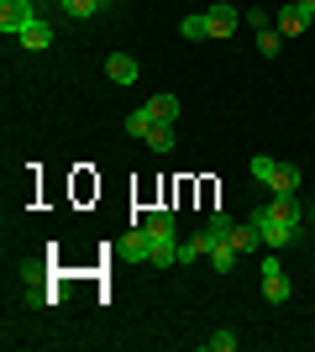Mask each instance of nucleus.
<instances>
[{"label": "nucleus", "mask_w": 315, "mask_h": 352, "mask_svg": "<svg viewBox=\"0 0 315 352\" xmlns=\"http://www.w3.org/2000/svg\"><path fill=\"white\" fill-rule=\"evenodd\" d=\"M242 21L253 32H263V27H273V11H263V6H253V11H242Z\"/></svg>", "instance_id": "393cba45"}, {"label": "nucleus", "mask_w": 315, "mask_h": 352, "mask_svg": "<svg viewBox=\"0 0 315 352\" xmlns=\"http://www.w3.org/2000/svg\"><path fill=\"white\" fill-rule=\"evenodd\" d=\"M247 168H253V179H257V184H268V179H273V168H279V158H268V153H257V158L247 163Z\"/></svg>", "instance_id": "b1692460"}, {"label": "nucleus", "mask_w": 315, "mask_h": 352, "mask_svg": "<svg viewBox=\"0 0 315 352\" xmlns=\"http://www.w3.org/2000/svg\"><path fill=\"white\" fill-rule=\"evenodd\" d=\"M300 11H305V16H315V0H300Z\"/></svg>", "instance_id": "a878e982"}, {"label": "nucleus", "mask_w": 315, "mask_h": 352, "mask_svg": "<svg viewBox=\"0 0 315 352\" xmlns=\"http://www.w3.org/2000/svg\"><path fill=\"white\" fill-rule=\"evenodd\" d=\"M263 300H268V305H284V300H289V279H284V268H279V274H263Z\"/></svg>", "instance_id": "2eb2a0df"}, {"label": "nucleus", "mask_w": 315, "mask_h": 352, "mask_svg": "<svg viewBox=\"0 0 315 352\" xmlns=\"http://www.w3.org/2000/svg\"><path fill=\"white\" fill-rule=\"evenodd\" d=\"M179 32L189 37V43H205V37H210V27H205V11H200V16H184V21H179Z\"/></svg>", "instance_id": "4be33fe9"}, {"label": "nucleus", "mask_w": 315, "mask_h": 352, "mask_svg": "<svg viewBox=\"0 0 315 352\" xmlns=\"http://www.w3.org/2000/svg\"><path fill=\"white\" fill-rule=\"evenodd\" d=\"M116 252H121V258H132V263H148V258H152V232H148V226H132V232L116 242Z\"/></svg>", "instance_id": "39448f33"}, {"label": "nucleus", "mask_w": 315, "mask_h": 352, "mask_svg": "<svg viewBox=\"0 0 315 352\" xmlns=\"http://www.w3.org/2000/svg\"><path fill=\"white\" fill-rule=\"evenodd\" d=\"M205 232H210V248H215V242H231V232H237V216H226V210H210Z\"/></svg>", "instance_id": "9d476101"}, {"label": "nucleus", "mask_w": 315, "mask_h": 352, "mask_svg": "<svg viewBox=\"0 0 315 352\" xmlns=\"http://www.w3.org/2000/svg\"><path fill=\"white\" fill-rule=\"evenodd\" d=\"M268 216H279V221H289V226H300V216H305V206L294 200V195H273V206H268Z\"/></svg>", "instance_id": "f8f14e48"}, {"label": "nucleus", "mask_w": 315, "mask_h": 352, "mask_svg": "<svg viewBox=\"0 0 315 352\" xmlns=\"http://www.w3.org/2000/svg\"><path fill=\"white\" fill-rule=\"evenodd\" d=\"M110 0H63V11L74 16V21H84V16H100Z\"/></svg>", "instance_id": "aec40b11"}, {"label": "nucleus", "mask_w": 315, "mask_h": 352, "mask_svg": "<svg viewBox=\"0 0 315 352\" xmlns=\"http://www.w3.org/2000/svg\"><path fill=\"white\" fill-rule=\"evenodd\" d=\"M152 126H158V121H152V111H148V105H137L132 116H126V132H132V137H148Z\"/></svg>", "instance_id": "412c9836"}, {"label": "nucleus", "mask_w": 315, "mask_h": 352, "mask_svg": "<svg viewBox=\"0 0 315 352\" xmlns=\"http://www.w3.org/2000/svg\"><path fill=\"white\" fill-rule=\"evenodd\" d=\"M142 142H148L152 153H174V142H179V132H174V121H158V126H152V132L142 137Z\"/></svg>", "instance_id": "9b49d317"}, {"label": "nucleus", "mask_w": 315, "mask_h": 352, "mask_svg": "<svg viewBox=\"0 0 315 352\" xmlns=\"http://www.w3.org/2000/svg\"><path fill=\"white\" fill-rule=\"evenodd\" d=\"M268 190L273 195H300V168H294V163H279L273 179H268Z\"/></svg>", "instance_id": "6e6552de"}, {"label": "nucleus", "mask_w": 315, "mask_h": 352, "mask_svg": "<svg viewBox=\"0 0 315 352\" xmlns=\"http://www.w3.org/2000/svg\"><path fill=\"white\" fill-rule=\"evenodd\" d=\"M195 258H210V232H195L189 242H179V263H195Z\"/></svg>", "instance_id": "dca6fc26"}, {"label": "nucleus", "mask_w": 315, "mask_h": 352, "mask_svg": "<svg viewBox=\"0 0 315 352\" xmlns=\"http://www.w3.org/2000/svg\"><path fill=\"white\" fill-rule=\"evenodd\" d=\"M210 268H215V274H231V268H237V248H231V242H215V248H210Z\"/></svg>", "instance_id": "6ab92c4d"}, {"label": "nucleus", "mask_w": 315, "mask_h": 352, "mask_svg": "<svg viewBox=\"0 0 315 352\" xmlns=\"http://www.w3.org/2000/svg\"><path fill=\"white\" fill-rule=\"evenodd\" d=\"M152 268H174L179 263V236H152Z\"/></svg>", "instance_id": "0eeeda50"}, {"label": "nucleus", "mask_w": 315, "mask_h": 352, "mask_svg": "<svg viewBox=\"0 0 315 352\" xmlns=\"http://www.w3.org/2000/svg\"><path fill=\"white\" fill-rule=\"evenodd\" d=\"M231 248H237V252H257V248H263V232H257L253 221H237V232H231Z\"/></svg>", "instance_id": "ddd939ff"}, {"label": "nucleus", "mask_w": 315, "mask_h": 352, "mask_svg": "<svg viewBox=\"0 0 315 352\" xmlns=\"http://www.w3.org/2000/svg\"><path fill=\"white\" fill-rule=\"evenodd\" d=\"M205 27H210V43H226V37L242 27V11L231 6V0H215V6L205 11Z\"/></svg>", "instance_id": "7ed1b4c3"}, {"label": "nucleus", "mask_w": 315, "mask_h": 352, "mask_svg": "<svg viewBox=\"0 0 315 352\" xmlns=\"http://www.w3.org/2000/svg\"><path fill=\"white\" fill-rule=\"evenodd\" d=\"M148 111H152V121H174L179 126V95H152Z\"/></svg>", "instance_id": "4468645a"}, {"label": "nucleus", "mask_w": 315, "mask_h": 352, "mask_svg": "<svg viewBox=\"0 0 315 352\" xmlns=\"http://www.w3.org/2000/svg\"><path fill=\"white\" fill-rule=\"evenodd\" d=\"M310 21H315V16L300 11V0H289V6H279V11H273V27L284 32L289 43H294V37H305V32H310Z\"/></svg>", "instance_id": "20e7f679"}, {"label": "nucleus", "mask_w": 315, "mask_h": 352, "mask_svg": "<svg viewBox=\"0 0 315 352\" xmlns=\"http://www.w3.org/2000/svg\"><path fill=\"white\" fill-rule=\"evenodd\" d=\"M237 331H226V326H221V331H215V337H205V352H237Z\"/></svg>", "instance_id": "5701e85b"}, {"label": "nucleus", "mask_w": 315, "mask_h": 352, "mask_svg": "<svg viewBox=\"0 0 315 352\" xmlns=\"http://www.w3.org/2000/svg\"><path fill=\"white\" fill-rule=\"evenodd\" d=\"M247 221H253L257 232H263V248H289V242L300 236V226H289V221L268 216V206H263V210H253V216H247Z\"/></svg>", "instance_id": "f257e3e1"}, {"label": "nucleus", "mask_w": 315, "mask_h": 352, "mask_svg": "<svg viewBox=\"0 0 315 352\" xmlns=\"http://www.w3.org/2000/svg\"><path fill=\"white\" fill-rule=\"evenodd\" d=\"M142 226H148L152 236H174V210H163V206L148 210V216H142Z\"/></svg>", "instance_id": "a211bd4d"}, {"label": "nucleus", "mask_w": 315, "mask_h": 352, "mask_svg": "<svg viewBox=\"0 0 315 352\" xmlns=\"http://www.w3.org/2000/svg\"><path fill=\"white\" fill-rule=\"evenodd\" d=\"M310 226H315V206H310Z\"/></svg>", "instance_id": "bb28decb"}, {"label": "nucleus", "mask_w": 315, "mask_h": 352, "mask_svg": "<svg viewBox=\"0 0 315 352\" xmlns=\"http://www.w3.org/2000/svg\"><path fill=\"white\" fill-rule=\"evenodd\" d=\"M32 21H37V6H32V0H0V32H5L11 43L32 27Z\"/></svg>", "instance_id": "f03ea898"}, {"label": "nucleus", "mask_w": 315, "mask_h": 352, "mask_svg": "<svg viewBox=\"0 0 315 352\" xmlns=\"http://www.w3.org/2000/svg\"><path fill=\"white\" fill-rule=\"evenodd\" d=\"M105 74H110V85H137V58L132 53H110V58H105Z\"/></svg>", "instance_id": "423d86ee"}, {"label": "nucleus", "mask_w": 315, "mask_h": 352, "mask_svg": "<svg viewBox=\"0 0 315 352\" xmlns=\"http://www.w3.org/2000/svg\"><path fill=\"white\" fill-rule=\"evenodd\" d=\"M16 43L27 47V53H43V47H47V43H53V27H47L43 16H37V21H32V27H27V32H21V37H16Z\"/></svg>", "instance_id": "1a4fd4ad"}, {"label": "nucleus", "mask_w": 315, "mask_h": 352, "mask_svg": "<svg viewBox=\"0 0 315 352\" xmlns=\"http://www.w3.org/2000/svg\"><path fill=\"white\" fill-rule=\"evenodd\" d=\"M284 43H289V37H284L279 27H263V32H257V53H263V58H279V53H284Z\"/></svg>", "instance_id": "f3484780"}]
</instances>
